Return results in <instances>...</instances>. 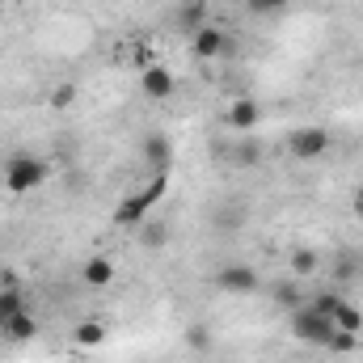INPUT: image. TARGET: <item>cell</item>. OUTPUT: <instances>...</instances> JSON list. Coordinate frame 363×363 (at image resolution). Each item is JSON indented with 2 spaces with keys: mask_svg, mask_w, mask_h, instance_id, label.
I'll use <instances>...</instances> for the list:
<instances>
[{
  "mask_svg": "<svg viewBox=\"0 0 363 363\" xmlns=\"http://www.w3.org/2000/svg\"><path fill=\"white\" fill-rule=\"evenodd\" d=\"M47 101H51V110H68V106L77 101V85H72V81H64V85H55Z\"/></svg>",
  "mask_w": 363,
  "mask_h": 363,
  "instance_id": "20",
  "label": "cell"
},
{
  "mask_svg": "<svg viewBox=\"0 0 363 363\" xmlns=\"http://www.w3.org/2000/svg\"><path fill=\"white\" fill-rule=\"evenodd\" d=\"M131 60H135V68L144 72V68H152V64H157V51H152L148 43H135V51H131Z\"/></svg>",
  "mask_w": 363,
  "mask_h": 363,
  "instance_id": "23",
  "label": "cell"
},
{
  "mask_svg": "<svg viewBox=\"0 0 363 363\" xmlns=\"http://www.w3.org/2000/svg\"><path fill=\"white\" fill-rule=\"evenodd\" d=\"M47 178H51V165H47L38 152H26V148H17V152L4 161V186H9L13 194L38 190Z\"/></svg>",
  "mask_w": 363,
  "mask_h": 363,
  "instance_id": "1",
  "label": "cell"
},
{
  "mask_svg": "<svg viewBox=\"0 0 363 363\" xmlns=\"http://www.w3.org/2000/svg\"><path fill=\"white\" fill-rule=\"evenodd\" d=\"M325 351H330V355H355V351H359V334H351V330H334L330 342H325Z\"/></svg>",
  "mask_w": 363,
  "mask_h": 363,
  "instance_id": "18",
  "label": "cell"
},
{
  "mask_svg": "<svg viewBox=\"0 0 363 363\" xmlns=\"http://www.w3.org/2000/svg\"><path fill=\"white\" fill-rule=\"evenodd\" d=\"M258 161H262V148H258V144H254V140H250V144H241V148H237V165H258Z\"/></svg>",
  "mask_w": 363,
  "mask_h": 363,
  "instance_id": "24",
  "label": "cell"
},
{
  "mask_svg": "<svg viewBox=\"0 0 363 363\" xmlns=\"http://www.w3.org/2000/svg\"><path fill=\"white\" fill-rule=\"evenodd\" d=\"M287 152L296 157V161H321L325 152H330V131L325 127H296V131H287Z\"/></svg>",
  "mask_w": 363,
  "mask_h": 363,
  "instance_id": "5",
  "label": "cell"
},
{
  "mask_svg": "<svg viewBox=\"0 0 363 363\" xmlns=\"http://www.w3.org/2000/svg\"><path fill=\"white\" fill-rule=\"evenodd\" d=\"M72 338H77V347H85V351H89V347H101V342H106V325H101V321H81V325L72 330Z\"/></svg>",
  "mask_w": 363,
  "mask_h": 363,
  "instance_id": "16",
  "label": "cell"
},
{
  "mask_svg": "<svg viewBox=\"0 0 363 363\" xmlns=\"http://www.w3.org/2000/svg\"><path fill=\"white\" fill-rule=\"evenodd\" d=\"M274 304H283L287 313L300 308V291H296V283H279V287H274Z\"/></svg>",
  "mask_w": 363,
  "mask_h": 363,
  "instance_id": "22",
  "label": "cell"
},
{
  "mask_svg": "<svg viewBox=\"0 0 363 363\" xmlns=\"http://www.w3.org/2000/svg\"><path fill=\"white\" fill-rule=\"evenodd\" d=\"M135 233H140V241H144L148 250H157V254H161V250L169 245V224H165L161 216H148V220H144V224H140Z\"/></svg>",
  "mask_w": 363,
  "mask_h": 363,
  "instance_id": "11",
  "label": "cell"
},
{
  "mask_svg": "<svg viewBox=\"0 0 363 363\" xmlns=\"http://www.w3.org/2000/svg\"><path fill=\"white\" fill-rule=\"evenodd\" d=\"M355 207H359V211H363V190H359V199H355Z\"/></svg>",
  "mask_w": 363,
  "mask_h": 363,
  "instance_id": "26",
  "label": "cell"
},
{
  "mask_svg": "<svg viewBox=\"0 0 363 363\" xmlns=\"http://www.w3.org/2000/svg\"><path fill=\"white\" fill-rule=\"evenodd\" d=\"M287 321H291V334H296L300 342L325 351V342H330V334H334V321H330V317H321L313 304H300V308L287 313Z\"/></svg>",
  "mask_w": 363,
  "mask_h": 363,
  "instance_id": "3",
  "label": "cell"
},
{
  "mask_svg": "<svg viewBox=\"0 0 363 363\" xmlns=\"http://www.w3.org/2000/svg\"><path fill=\"white\" fill-rule=\"evenodd\" d=\"M140 89H144L148 101H165V97H174L178 81H174V72H169L165 64H152V68L140 72Z\"/></svg>",
  "mask_w": 363,
  "mask_h": 363,
  "instance_id": "7",
  "label": "cell"
},
{
  "mask_svg": "<svg viewBox=\"0 0 363 363\" xmlns=\"http://www.w3.org/2000/svg\"><path fill=\"white\" fill-rule=\"evenodd\" d=\"M81 283H85L89 291L110 287V283H114V262H110V258H101V254H97V258H89V262L81 267Z\"/></svg>",
  "mask_w": 363,
  "mask_h": 363,
  "instance_id": "9",
  "label": "cell"
},
{
  "mask_svg": "<svg viewBox=\"0 0 363 363\" xmlns=\"http://www.w3.org/2000/svg\"><path fill=\"white\" fill-rule=\"evenodd\" d=\"M334 330H351V334H363V313L355 304H338V313H334Z\"/></svg>",
  "mask_w": 363,
  "mask_h": 363,
  "instance_id": "17",
  "label": "cell"
},
{
  "mask_svg": "<svg viewBox=\"0 0 363 363\" xmlns=\"http://www.w3.org/2000/svg\"><path fill=\"white\" fill-rule=\"evenodd\" d=\"M182 342H186V347H190V351H194V355H207V351H211V342H216V338H211V330H207V325H203V321H190V325H186V330H182Z\"/></svg>",
  "mask_w": 363,
  "mask_h": 363,
  "instance_id": "15",
  "label": "cell"
},
{
  "mask_svg": "<svg viewBox=\"0 0 363 363\" xmlns=\"http://www.w3.org/2000/svg\"><path fill=\"white\" fill-rule=\"evenodd\" d=\"M228 47H233V38L220 30V26H203V30H194L190 34V51H194V60H220V55H228Z\"/></svg>",
  "mask_w": 363,
  "mask_h": 363,
  "instance_id": "6",
  "label": "cell"
},
{
  "mask_svg": "<svg viewBox=\"0 0 363 363\" xmlns=\"http://www.w3.org/2000/svg\"><path fill=\"white\" fill-rule=\"evenodd\" d=\"M4 325H9V317H4V308H0V334H4Z\"/></svg>",
  "mask_w": 363,
  "mask_h": 363,
  "instance_id": "25",
  "label": "cell"
},
{
  "mask_svg": "<svg viewBox=\"0 0 363 363\" xmlns=\"http://www.w3.org/2000/svg\"><path fill=\"white\" fill-rule=\"evenodd\" d=\"M165 190H169V174H157L152 186H144L140 194H131V199H123V203L114 207V224H118V228H140V224L152 216V207L161 203Z\"/></svg>",
  "mask_w": 363,
  "mask_h": 363,
  "instance_id": "2",
  "label": "cell"
},
{
  "mask_svg": "<svg viewBox=\"0 0 363 363\" xmlns=\"http://www.w3.org/2000/svg\"><path fill=\"white\" fill-rule=\"evenodd\" d=\"M287 262H291V274H296V279H313V274L321 271V254H317L313 245H296V250L287 254Z\"/></svg>",
  "mask_w": 363,
  "mask_h": 363,
  "instance_id": "10",
  "label": "cell"
},
{
  "mask_svg": "<svg viewBox=\"0 0 363 363\" xmlns=\"http://www.w3.org/2000/svg\"><path fill=\"white\" fill-rule=\"evenodd\" d=\"M338 304H342V296H334V291H317V296H313V308H317L321 317H330V321H334Z\"/></svg>",
  "mask_w": 363,
  "mask_h": 363,
  "instance_id": "21",
  "label": "cell"
},
{
  "mask_svg": "<svg viewBox=\"0 0 363 363\" xmlns=\"http://www.w3.org/2000/svg\"><path fill=\"white\" fill-rule=\"evenodd\" d=\"M211 283H216V291H224V296H250V291L262 287V274L254 271L250 262H228V267H220V271L211 274Z\"/></svg>",
  "mask_w": 363,
  "mask_h": 363,
  "instance_id": "4",
  "label": "cell"
},
{
  "mask_svg": "<svg viewBox=\"0 0 363 363\" xmlns=\"http://www.w3.org/2000/svg\"><path fill=\"white\" fill-rule=\"evenodd\" d=\"M224 118H228V127H233V131H254V127H258V118H262V106H258L254 97H237V101L228 106V114H224Z\"/></svg>",
  "mask_w": 363,
  "mask_h": 363,
  "instance_id": "8",
  "label": "cell"
},
{
  "mask_svg": "<svg viewBox=\"0 0 363 363\" xmlns=\"http://www.w3.org/2000/svg\"><path fill=\"white\" fill-rule=\"evenodd\" d=\"M207 26V0H186L178 4V30L182 34H194Z\"/></svg>",
  "mask_w": 363,
  "mask_h": 363,
  "instance_id": "12",
  "label": "cell"
},
{
  "mask_svg": "<svg viewBox=\"0 0 363 363\" xmlns=\"http://www.w3.org/2000/svg\"><path fill=\"white\" fill-rule=\"evenodd\" d=\"M291 0H245V13L250 17H283Z\"/></svg>",
  "mask_w": 363,
  "mask_h": 363,
  "instance_id": "19",
  "label": "cell"
},
{
  "mask_svg": "<svg viewBox=\"0 0 363 363\" xmlns=\"http://www.w3.org/2000/svg\"><path fill=\"white\" fill-rule=\"evenodd\" d=\"M34 334H38V321H34L30 313H17V317H9V325H4V338H9L13 347L34 342Z\"/></svg>",
  "mask_w": 363,
  "mask_h": 363,
  "instance_id": "14",
  "label": "cell"
},
{
  "mask_svg": "<svg viewBox=\"0 0 363 363\" xmlns=\"http://www.w3.org/2000/svg\"><path fill=\"white\" fill-rule=\"evenodd\" d=\"M169 135H161V131H152V135H144V161H152L157 165V174H165V165H169Z\"/></svg>",
  "mask_w": 363,
  "mask_h": 363,
  "instance_id": "13",
  "label": "cell"
}]
</instances>
